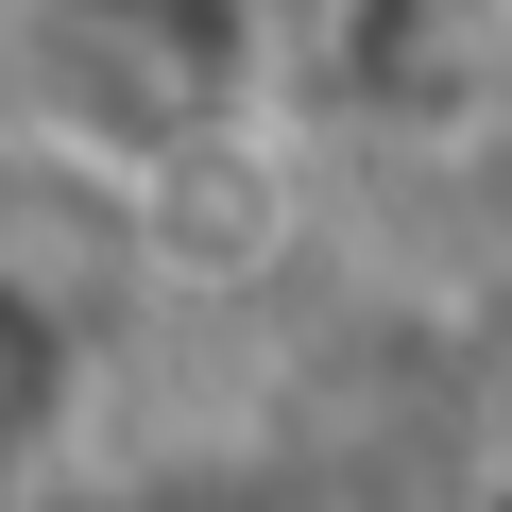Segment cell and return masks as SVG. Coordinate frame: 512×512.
I'll list each match as a JSON object with an SVG mask.
<instances>
[{"label":"cell","mask_w":512,"mask_h":512,"mask_svg":"<svg viewBox=\"0 0 512 512\" xmlns=\"http://www.w3.org/2000/svg\"><path fill=\"white\" fill-rule=\"evenodd\" d=\"M103 427V325L35 239H0V495H52Z\"/></svg>","instance_id":"cell-1"}]
</instances>
